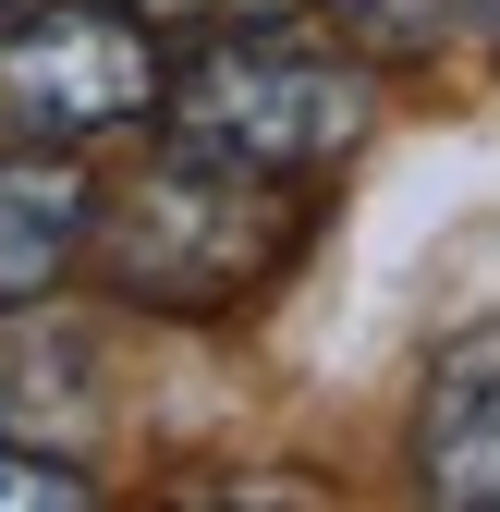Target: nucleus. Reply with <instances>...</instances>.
I'll use <instances>...</instances> for the list:
<instances>
[{
	"label": "nucleus",
	"mask_w": 500,
	"mask_h": 512,
	"mask_svg": "<svg viewBox=\"0 0 500 512\" xmlns=\"http://www.w3.org/2000/svg\"><path fill=\"white\" fill-rule=\"evenodd\" d=\"M318 208H305V171H269L244 147H208V135H159V159L98 196V281L147 317H220L244 293H269Z\"/></svg>",
	"instance_id": "f257e3e1"
},
{
	"label": "nucleus",
	"mask_w": 500,
	"mask_h": 512,
	"mask_svg": "<svg viewBox=\"0 0 500 512\" xmlns=\"http://www.w3.org/2000/svg\"><path fill=\"white\" fill-rule=\"evenodd\" d=\"M0 13H13V0H0Z\"/></svg>",
	"instance_id": "1a4fd4ad"
},
{
	"label": "nucleus",
	"mask_w": 500,
	"mask_h": 512,
	"mask_svg": "<svg viewBox=\"0 0 500 512\" xmlns=\"http://www.w3.org/2000/svg\"><path fill=\"white\" fill-rule=\"evenodd\" d=\"M171 98L159 74V37L110 0H49L0 37V110L25 122L37 147H86V135H122Z\"/></svg>",
	"instance_id": "7ed1b4c3"
},
{
	"label": "nucleus",
	"mask_w": 500,
	"mask_h": 512,
	"mask_svg": "<svg viewBox=\"0 0 500 512\" xmlns=\"http://www.w3.org/2000/svg\"><path fill=\"white\" fill-rule=\"evenodd\" d=\"M464 25H476V37H488V61H500V0H476V13H464Z\"/></svg>",
	"instance_id": "6e6552de"
},
{
	"label": "nucleus",
	"mask_w": 500,
	"mask_h": 512,
	"mask_svg": "<svg viewBox=\"0 0 500 512\" xmlns=\"http://www.w3.org/2000/svg\"><path fill=\"white\" fill-rule=\"evenodd\" d=\"M318 13H330L366 61H427V49L476 13V0H318Z\"/></svg>",
	"instance_id": "423d86ee"
},
{
	"label": "nucleus",
	"mask_w": 500,
	"mask_h": 512,
	"mask_svg": "<svg viewBox=\"0 0 500 512\" xmlns=\"http://www.w3.org/2000/svg\"><path fill=\"white\" fill-rule=\"evenodd\" d=\"M159 122H183L208 147H244L269 171H330L366 147V86H354V61L293 49V37H208L171 74Z\"/></svg>",
	"instance_id": "f03ea898"
},
{
	"label": "nucleus",
	"mask_w": 500,
	"mask_h": 512,
	"mask_svg": "<svg viewBox=\"0 0 500 512\" xmlns=\"http://www.w3.org/2000/svg\"><path fill=\"white\" fill-rule=\"evenodd\" d=\"M98 488L61 464V452H0V512H86Z\"/></svg>",
	"instance_id": "0eeeda50"
},
{
	"label": "nucleus",
	"mask_w": 500,
	"mask_h": 512,
	"mask_svg": "<svg viewBox=\"0 0 500 512\" xmlns=\"http://www.w3.org/2000/svg\"><path fill=\"white\" fill-rule=\"evenodd\" d=\"M415 488L440 512H500V330H464L415 403Z\"/></svg>",
	"instance_id": "20e7f679"
},
{
	"label": "nucleus",
	"mask_w": 500,
	"mask_h": 512,
	"mask_svg": "<svg viewBox=\"0 0 500 512\" xmlns=\"http://www.w3.org/2000/svg\"><path fill=\"white\" fill-rule=\"evenodd\" d=\"M98 244V183L74 171V159H0V317L13 305H37L74 256Z\"/></svg>",
	"instance_id": "39448f33"
}]
</instances>
